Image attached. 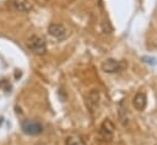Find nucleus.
Masks as SVG:
<instances>
[{
	"label": "nucleus",
	"instance_id": "obj_8",
	"mask_svg": "<svg viewBox=\"0 0 157 145\" xmlns=\"http://www.w3.org/2000/svg\"><path fill=\"white\" fill-rule=\"evenodd\" d=\"M146 95L144 93H137L135 96H134V100H132V105L136 110L139 111H142L146 106Z\"/></svg>",
	"mask_w": 157,
	"mask_h": 145
},
{
	"label": "nucleus",
	"instance_id": "obj_6",
	"mask_svg": "<svg viewBox=\"0 0 157 145\" xmlns=\"http://www.w3.org/2000/svg\"><path fill=\"white\" fill-rule=\"evenodd\" d=\"M101 102V93L98 89H92L86 96V106L90 112H94L98 110Z\"/></svg>",
	"mask_w": 157,
	"mask_h": 145
},
{
	"label": "nucleus",
	"instance_id": "obj_7",
	"mask_svg": "<svg viewBox=\"0 0 157 145\" xmlns=\"http://www.w3.org/2000/svg\"><path fill=\"white\" fill-rule=\"evenodd\" d=\"M99 134L102 135L103 139L110 140L114 135V124L112 123L110 119H104L99 127Z\"/></svg>",
	"mask_w": 157,
	"mask_h": 145
},
{
	"label": "nucleus",
	"instance_id": "obj_3",
	"mask_svg": "<svg viewBox=\"0 0 157 145\" xmlns=\"http://www.w3.org/2000/svg\"><path fill=\"white\" fill-rule=\"evenodd\" d=\"M21 129L25 134H28V135H38L43 132V126L37 122V121H33V119H25L22 123H21Z\"/></svg>",
	"mask_w": 157,
	"mask_h": 145
},
{
	"label": "nucleus",
	"instance_id": "obj_5",
	"mask_svg": "<svg viewBox=\"0 0 157 145\" xmlns=\"http://www.w3.org/2000/svg\"><path fill=\"white\" fill-rule=\"evenodd\" d=\"M7 6L12 11L29 12L33 9V1L32 0H10L7 2Z\"/></svg>",
	"mask_w": 157,
	"mask_h": 145
},
{
	"label": "nucleus",
	"instance_id": "obj_10",
	"mask_svg": "<svg viewBox=\"0 0 157 145\" xmlns=\"http://www.w3.org/2000/svg\"><path fill=\"white\" fill-rule=\"evenodd\" d=\"M38 145H42V144H38Z\"/></svg>",
	"mask_w": 157,
	"mask_h": 145
},
{
	"label": "nucleus",
	"instance_id": "obj_2",
	"mask_svg": "<svg viewBox=\"0 0 157 145\" xmlns=\"http://www.w3.org/2000/svg\"><path fill=\"white\" fill-rule=\"evenodd\" d=\"M126 66L128 65L124 61H119V60H115V58H107L105 61L102 62L101 68L105 73H117V72H120V71L125 69Z\"/></svg>",
	"mask_w": 157,
	"mask_h": 145
},
{
	"label": "nucleus",
	"instance_id": "obj_1",
	"mask_svg": "<svg viewBox=\"0 0 157 145\" xmlns=\"http://www.w3.org/2000/svg\"><path fill=\"white\" fill-rule=\"evenodd\" d=\"M29 51H32L36 55H44L47 52V41L42 35L33 34L27 39L26 43Z\"/></svg>",
	"mask_w": 157,
	"mask_h": 145
},
{
	"label": "nucleus",
	"instance_id": "obj_4",
	"mask_svg": "<svg viewBox=\"0 0 157 145\" xmlns=\"http://www.w3.org/2000/svg\"><path fill=\"white\" fill-rule=\"evenodd\" d=\"M48 33H49L54 39H56V40H64V39L67 37V34H69L67 28H66L64 24H61V23H55V22H53V23H50V24L48 26Z\"/></svg>",
	"mask_w": 157,
	"mask_h": 145
},
{
	"label": "nucleus",
	"instance_id": "obj_9",
	"mask_svg": "<svg viewBox=\"0 0 157 145\" xmlns=\"http://www.w3.org/2000/svg\"><path fill=\"white\" fill-rule=\"evenodd\" d=\"M65 145H85L82 139L78 136H69L66 139V144Z\"/></svg>",
	"mask_w": 157,
	"mask_h": 145
}]
</instances>
